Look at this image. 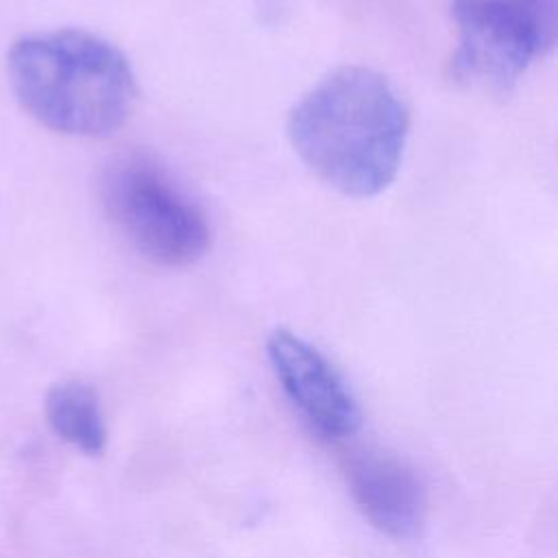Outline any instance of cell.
Returning <instances> with one entry per match:
<instances>
[{
    "instance_id": "1",
    "label": "cell",
    "mask_w": 558,
    "mask_h": 558,
    "mask_svg": "<svg viewBox=\"0 0 558 558\" xmlns=\"http://www.w3.org/2000/svg\"><path fill=\"white\" fill-rule=\"evenodd\" d=\"M408 109L377 70L342 65L323 76L288 116V140L299 159L331 190L368 198L397 177Z\"/></svg>"
},
{
    "instance_id": "5",
    "label": "cell",
    "mask_w": 558,
    "mask_h": 558,
    "mask_svg": "<svg viewBox=\"0 0 558 558\" xmlns=\"http://www.w3.org/2000/svg\"><path fill=\"white\" fill-rule=\"evenodd\" d=\"M266 355L286 397L314 432L340 440L360 429L362 412L355 395L314 344L279 327L266 340Z\"/></svg>"
},
{
    "instance_id": "7",
    "label": "cell",
    "mask_w": 558,
    "mask_h": 558,
    "mask_svg": "<svg viewBox=\"0 0 558 558\" xmlns=\"http://www.w3.org/2000/svg\"><path fill=\"white\" fill-rule=\"evenodd\" d=\"M44 412L52 432L87 456L102 453L107 425L96 390L85 381H59L44 399Z\"/></svg>"
},
{
    "instance_id": "2",
    "label": "cell",
    "mask_w": 558,
    "mask_h": 558,
    "mask_svg": "<svg viewBox=\"0 0 558 558\" xmlns=\"http://www.w3.org/2000/svg\"><path fill=\"white\" fill-rule=\"evenodd\" d=\"M9 85L41 126L72 137H105L120 129L137 98L129 59L105 37L59 28L31 33L7 52Z\"/></svg>"
},
{
    "instance_id": "3",
    "label": "cell",
    "mask_w": 558,
    "mask_h": 558,
    "mask_svg": "<svg viewBox=\"0 0 558 558\" xmlns=\"http://www.w3.org/2000/svg\"><path fill=\"white\" fill-rule=\"evenodd\" d=\"M100 201L120 235L157 266L185 268L209 248L205 211L146 153H122L105 166Z\"/></svg>"
},
{
    "instance_id": "4",
    "label": "cell",
    "mask_w": 558,
    "mask_h": 558,
    "mask_svg": "<svg viewBox=\"0 0 558 558\" xmlns=\"http://www.w3.org/2000/svg\"><path fill=\"white\" fill-rule=\"evenodd\" d=\"M451 15V76L484 92H508L556 35L554 0H453Z\"/></svg>"
},
{
    "instance_id": "6",
    "label": "cell",
    "mask_w": 558,
    "mask_h": 558,
    "mask_svg": "<svg viewBox=\"0 0 558 558\" xmlns=\"http://www.w3.org/2000/svg\"><path fill=\"white\" fill-rule=\"evenodd\" d=\"M349 493L381 534L416 538L427 517L425 486L403 460L384 451H360L347 462Z\"/></svg>"
}]
</instances>
